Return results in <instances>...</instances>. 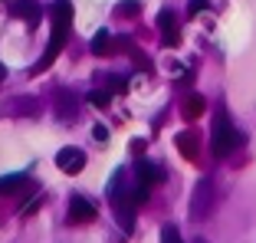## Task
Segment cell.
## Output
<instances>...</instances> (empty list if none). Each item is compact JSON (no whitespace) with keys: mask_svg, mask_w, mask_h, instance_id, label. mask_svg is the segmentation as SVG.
I'll use <instances>...</instances> for the list:
<instances>
[{"mask_svg":"<svg viewBox=\"0 0 256 243\" xmlns=\"http://www.w3.org/2000/svg\"><path fill=\"white\" fill-rule=\"evenodd\" d=\"M69 23H72V4H69V0H56V4H53V40H50L43 60L36 62V69H33V72H43V69L56 60V53L66 46V40H69Z\"/></svg>","mask_w":256,"mask_h":243,"instance_id":"1","label":"cell"},{"mask_svg":"<svg viewBox=\"0 0 256 243\" xmlns=\"http://www.w3.org/2000/svg\"><path fill=\"white\" fill-rule=\"evenodd\" d=\"M243 142V135L230 125V115L226 112H217V118H214V132H210V148L217 158H226L230 152H236Z\"/></svg>","mask_w":256,"mask_h":243,"instance_id":"2","label":"cell"},{"mask_svg":"<svg viewBox=\"0 0 256 243\" xmlns=\"http://www.w3.org/2000/svg\"><path fill=\"white\" fill-rule=\"evenodd\" d=\"M214 204H217V188H214L210 178H200L194 188V194H190V220H207L214 214Z\"/></svg>","mask_w":256,"mask_h":243,"instance_id":"3","label":"cell"},{"mask_svg":"<svg viewBox=\"0 0 256 243\" xmlns=\"http://www.w3.org/2000/svg\"><path fill=\"white\" fill-rule=\"evenodd\" d=\"M66 220L69 224H89V220H96V204H92L89 198H82V194H72V198H69Z\"/></svg>","mask_w":256,"mask_h":243,"instance_id":"4","label":"cell"},{"mask_svg":"<svg viewBox=\"0 0 256 243\" xmlns=\"http://www.w3.org/2000/svg\"><path fill=\"white\" fill-rule=\"evenodd\" d=\"M56 164H60L66 174H79L86 168V152H79V148H60V152H56Z\"/></svg>","mask_w":256,"mask_h":243,"instance_id":"5","label":"cell"},{"mask_svg":"<svg viewBox=\"0 0 256 243\" xmlns=\"http://www.w3.org/2000/svg\"><path fill=\"white\" fill-rule=\"evenodd\" d=\"M158 30H161V40H164L168 46H178V43H181V30H178V16H174L171 10H161V14H158Z\"/></svg>","mask_w":256,"mask_h":243,"instance_id":"6","label":"cell"},{"mask_svg":"<svg viewBox=\"0 0 256 243\" xmlns=\"http://www.w3.org/2000/svg\"><path fill=\"white\" fill-rule=\"evenodd\" d=\"M138 181L151 188V184L164 181V171H161L158 164H151V161H138Z\"/></svg>","mask_w":256,"mask_h":243,"instance_id":"7","label":"cell"},{"mask_svg":"<svg viewBox=\"0 0 256 243\" xmlns=\"http://www.w3.org/2000/svg\"><path fill=\"white\" fill-rule=\"evenodd\" d=\"M92 53H96V56H108V53H112V36H108V30L96 33V40H92Z\"/></svg>","mask_w":256,"mask_h":243,"instance_id":"8","label":"cell"},{"mask_svg":"<svg viewBox=\"0 0 256 243\" xmlns=\"http://www.w3.org/2000/svg\"><path fill=\"white\" fill-rule=\"evenodd\" d=\"M178 148H181L184 158H197V138L190 135V132H181V135H178Z\"/></svg>","mask_w":256,"mask_h":243,"instance_id":"9","label":"cell"},{"mask_svg":"<svg viewBox=\"0 0 256 243\" xmlns=\"http://www.w3.org/2000/svg\"><path fill=\"white\" fill-rule=\"evenodd\" d=\"M23 184H26V174H4L0 178V194H10V190H20Z\"/></svg>","mask_w":256,"mask_h":243,"instance_id":"10","label":"cell"},{"mask_svg":"<svg viewBox=\"0 0 256 243\" xmlns=\"http://www.w3.org/2000/svg\"><path fill=\"white\" fill-rule=\"evenodd\" d=\"M56 108H60V115H66V118H69V115L76 112V96L69 89H62L60 96H56Z\"/></svg>","mask_w":256,"mask_h":243,"instance_id":"11","label":"cell"},{"mask_svg":"<svg viewBox=\"0 0 256 243\" xmlns=\"http://www.w3.org/2000/svg\"><path fill=\"white\" fill-rule=\"evenodd\" d=\"M204 115V96H188L184 99V118H197Z\"/></svg>","mask_w":256,"mask_h":243,"instance_id":"12","label":"cell"},{"mask_svg":"<svg viewBox=\"0 0 256 243\" xmlns=\"http://www.w3.org/2000/svg\"><path fill=\"white\" fill-rule=\"evenodd\" d=\"M16 16H23V20H40V7H36V0H23L20 7H16Z\"/></svg>","mask_w":256,"mask_h":243,"instance_id":"13","label":"cell"},{"mask_svg":"<svg viewBox=\"0 0 256 243\" xmlns=\"http://www.w3.org/2000/svg\"><path fill=\"white\" fill-rule=\"evenodd\" d=\"M161 243H184L181 234H178V227H164L161 230Z\"/></svg>","mask_w":256,"mask_h":243,"instance_id":"14","label":"cell"},{"mask_svg":"<svg viewBox=\"0 0 256 243\" xmlns=\"http://www.w3.org/2000/svg\"><path fill=\"white\" fill-rule=\"evenodd\" d=\"M207 7H210V0H190V4H188V14L197 16V14H204Z\"/></svg>","mask_w":256,"mask_h":243,"instance_id":"15","label":"cell"},{"mask_svg":"<svg viewBox=\"0 0 256 243\" xmlns=\"http://www.w3.org/2000/svg\"><path fill=\"white\" fill-rule=\"evenodd\" d=\"M118 10H122L125 16H132L135 10H142V4H138V0H125V4H118Z\"/></svg>","mask_w":256,"mask_h":243,"instance_id":"16","label":"cell"},{"mask_svg":"<svg viewBox=\"0 0 256 243\" xmlns=\"http://www.w3.org/2000/svg\"><path fill=\"white\" fill-rule=\"evenodd\" d=\"M108 92H125V79L122 76H108Z\"/></svg>","mask_w":256,"mask_h":243,"instance_id":"17","label":"cell"},{"mask_svg":"<svg viewBox=\"0 0 256 243\" xmlns=\"http://www.w3.org/2000/svg\"><path fill=\"white\" fill-rule=\"evenodd\" d=\"M108 96H112V92H92V96H89V102H92V106H106V102H108Z\"/></svg>","mask_w":256,"mask_h":243,"instance_id":"18","label":"cell"},{"mask_svg":"<svg viewBox=\"0 0 256 243\" xmlns=\"http://www.w3.org/2000/svg\"><path fill=\"white\" fill-rule=\"evenodd\" d=\"M92 135H96V142H106V138H108V128H106V125H96V128H92Z\"/></svg>","mask_w":256,"mask_h":243,"instance_id":"19","label":"cell"},{"mask_svg":"<svg viewBox=\"0 0 256 243\" xmlns=\"http://www.w3.org/2000/svg\"><path fill=\"white\" fill-rule=\"evenodd\" d=\"M4 79H7V69H4V62H0V82H4Z\"/></svg>","mask_w":256,"mask_h":243,"instance_id":"20","label":"cell"}]
</instances>
